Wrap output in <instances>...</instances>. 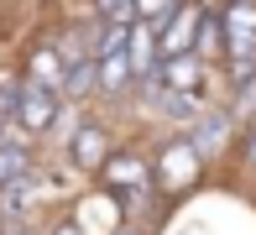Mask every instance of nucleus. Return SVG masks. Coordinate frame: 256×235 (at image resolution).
<instances>
[{
  "mask_svg": "<svg viewBox=\"0 0 256 235\" xmlns=\"http://www.w3.org/2000/svg\"><path fill=\"white\" fill-rule=\"evenodd\" d=\"M63 100H100V63L89 52L68 58V74H63Z\"/></svg>",
  "mask_w": 256,
  "mask_h": 235,
  "instance_id": "11",
  "label": "nucleus"
},
{
  "mask_svg": "<svg viewBox=\"0 0 256 235\" xmlns=\"http://www.w3.org/2000/svg\"><path fill=\"white\" fill-rule=\"evenodd\" d=\"M48 235H89V230H84V225H78V220H74V214H68V220H58V225H52Z\"/></svg>",
  "mask_w": 256,
  "mask_h": 235,
  "instance_id": "17",
  "label": "nucleus"
},
{
  "mask_svg": "<svg viewBox=\"0 0 256 235\" xmlns=\"http://www.w3.org/2000/svg\"><path fill=\"white\" fill-rule=\"evenodd\" d=\"M225 63H246L256 58V0H225Z\"/></svg>",
  "mask_w": 256,
  "mask_h": 235,
  "instance_id": "6",
  "label": "nucleus"
},
{
  "mask_svg": "<svg viewBox=\"0 0 256 235\" xmlns=\"http://www.w3.org/2000/svg\"><path fill=\"white\" fill-rule=\"evenodd\" d=\"M26 84H37V89H52V94H63V74H68V58L58 52L52 42H42V47H32L26 52Z\"/></svg>",
  "mask_w": 256,
  "mask_h": 235,
  "instance_id": "8",
  "label": "nucleus"
},
{
  "mask_svg": "<svg viewBox=\"0 0 256 235\" xmlns=\"http://www.w3.org/2000/svg\"><path fill=\"white\" fill-rule=\"evenodd\" d=\"M10 136V120H6V115H0V141H6Z\"/></svg>",
  "mask_w": 256,
  "mask_h": 235,
  "instance_id": "20",
  "label": "nucleus"
},
{
  "mask_svg": "<svg viewBox=\"0 0 256 235\" xmlns=\"http://www.w3.org/2000/svg\"><path fill=\"white\" fill-rule=\"evenodd\" d=\"M199 16H204V0H178L157 26V63L162 58H178V52H194V37H199Z\"/></svg>",
  "mask_w": 256,
  "mask_h": 235,
  "instance_id": "3",
  "label": "nucleus"
},
{
  "mask_svg": "<svg viewBox=\"0 0 256 235\" xmlns=\"http://www.w3.org/2000/svg\"><path fill=\"white\" fill-rule=\"evenodd\" d=\"M194 52H199L204 63H225V16H220V6H204L199 37H194Z\"/></svg>",
  "mask_w": 256,
  "mask_h": 235,
  "instance_id": "13",
  "label": "nucleus"
},
{
  "mask_svg": "<svg viewBox=\"0 0 256 235\" xmlns=\"http://www.w3.org/2000/svg\"><path fill=\"white\" fill-rule=\"evenodd\" d=\"M199 172H204V157L194 152L188 136L162 141L157 157H152V188H157L162 198H172V194H183V188H194V183H199Z\"/></svg>",
  "mask_w": 256,
  "mask_h": 235,
  "instance_id": "1",
  "label": "nucleus"
},
{
  "mask_svg": "<svg viewBox=\"0 0 256 235\" xmlns=\"http://www.w3.org/2000/svg\"><path fill=\"white\" fill-rule=\"evenodd\" d=\"M10 235H48V230H32V225H10Z\"/></svg>",
  "mask_w": 256,
  "mask_h": 235,
  "instance_id": "19",
  "label": "nucleus"
},
{
  "mask_svg": "<svg viewBox=\"0 0 256 235\" xmlns=\"http://www.w3.org/2000/svg\"><path fill=\"white\" fill-rule=\"evenodd\" d=\"M110 152H115V136L104 131V126L94 120V115L74 120V131H68V146H63V157L74 162L78 172H89V178H94V172L104 168V157H110Z\"/></svg>",
  "mask_w": 256,
  "mask_h": 235,
  "instance_id": "5",
  "label": "nucleus"
},
{
  "mask_svg": "<svg viewBox=\"0 0 256 235\" xmlns=\"http://www.w3.org/2000/svg\"><path fill=\"white\" fill-rule=\"evenodd\" d=\"M110 235H152V230H146V225H136V220H115Z\"/></svg>",
  "mask_w": 256,
  "mask_h": 235,
  "instance_id": "18",
  "label": "nucleus"
},
{
  "mask_svg": "<svg viewBox=\"0 0 256 235\" xmlns=\"http://www.w3.org/2000/svg\"><path fill=\"white\" fill-rule=\"evenodd\" d=\"M21 84H26V78H0V115H16V100H21Z\"/></svg>",
  "mask_w": 256,
  "mask_h": 235,
  "instance_id": "14",
  "label": "nucleus"
},
{
  "mask_svg": "<svg viewBox=\"0 0 256 235\" xmlns=\"http://www.w3.org/2000/svg\"><path fill=\"white\" fill-rule=\"evenodd\" d=\"M240 162H246V168L256 172V120L246 126V131H240Z\"/></svg>",
  "mask_w": 256,
  "mask_h": 235,
  "instance_id": "16",
  "label": "nucleus"
},
{
  "mask_svg": "<svg viewBox=\"0 0 256 235\" xmlns=\"http://www.w3.org/2000/svg\"><path fill=\"white\" fill-rule=\"evenodd\" d=\"M94 63H100V100H126V94H136V68H131V58H126V47L94 58Z\"/></svg>",
  "mask_w": 256,
  "mask_h": 235,
  "instance_id": "10",
  "label": "nucleus"
},
{
  "mask_svg": "<svg viewBox=\"0 0 256 235\" xmlns=\"http://www.w3.org/2000/svg\"><path fill=\"white\" fill-rule=\"evenodd\" d=\"M157 78H162L172 94H204V58H199V52L162 58V63H157Z\"/></svg>",
  "mask_w": 256,
  "mask_h": 235,
  "instance_id": "9",
  "label": "nucleus"
},
{
  "mask_svg": "<svg viewBox=\"0 0 256 235\" xmlns=\"http://www.w3.org/2000/svg\"><path fill=\"white\" fill-rule=\"evenodd\" d=\"M32 168H37V157H32L26 136H21V131H10L6 141H0V188H10L16 178H26Z\"/></svg>",
  "mask_w": 256,
  "mask_h": 235,
  "instance_id": "12",
  "label": "nucleus"
},
{
  "mask_svg": "<svg viewBox=\"0 0 256 235\" xmlns=\"http://www.w3.org/2000/svg\"><path fill=\"white\" fill-rule=\"evenodd\" d=\"M58 120H63V94L37 89V84H21V100H16L10 126H16L21 136H48V131H58Z\"/></svg>",
  "mask_w": 256,
  "mask_h": 235,
  "instance_id": "4",
  "label": "nucleus"
},
{
  "mask_svg": "<svg viewBox=\"0 0 256 235\" xmlns=\"http://www.w3.org/2000/svg\"><path fill=\"white\" fill-rule=\"evenodd\" d=\"M230 131H236V120H230L225 110H204V120L188 131V141H194V152L204 157V168L214 157H225V146H230Z\"/></svg>",
  "mask_w": 256,
  "mask_h": 235,
  "instance_id": "7",
  "label": "nucleus"
},
{
  "mask_svg": "<svg viewBox=\"0 0 256 235\" xmlns=\"http://www.w3.org/2000/svg\"><path fill=\"white\" fill-rule=\"evenodd\" d=\"M172 6H178V0H136V16H142V21H162Z\"/></svg>",
  "mask_w": 256,
  "mask_h": 235,
  "instance_id": "15",
  "label": "nucleus"
},
{
  "mask_svg": "<svg viewBox=\"0 0 256 235\" xmlns=\"http://www.w3.org/2000/svg\"><path fill=\"white\" fill-rule=\"evenodd\" d=\"M100 188L120 204V198H131V194H146L152 188V157H146L142 146H115L110 157H104V168L94 172Z\"/></svg>",
  "mask_w": 256,
  "mask_h": 235,
  "instance_id": "2",
  "label": "nucleus"
}]
</instances>
